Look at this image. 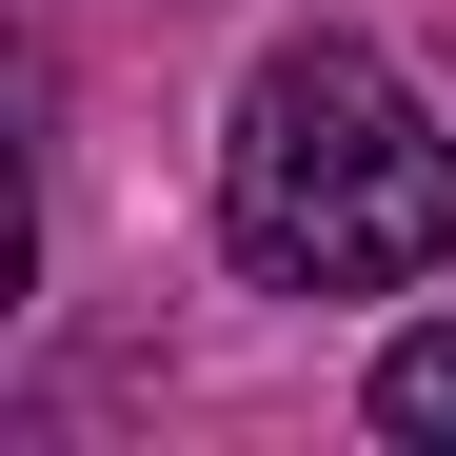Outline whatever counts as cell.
<instances>
[{"label": "cell", "mask_w": 456, "mask_h": 456, "mask_svg": "<svg viewBox=\"0 0 456 456\" xmlns=\"http://www.w3.org/2000/svg\"><path fill=\"white\" fill-rule=\"evenodd\" d=\"M218 239L278 297H397L456 258V139L397 100L377 40H278L218 139Z\"/></svg>", "instance_id": "cell-1"}, {"label": "cell", "mask_w": 456, "mask_h": 456, "mask_svg": "<svg viewBox=\"0 0 456 456\" xmlns=\"http://www.w3.org/2000/svg\"><path fill=\"white\" fill-rule=\"evenodd\" d=\"M377 436H417V456H456V318H417L397 357H377Z\"/></svg>", "instance_id": "cell-2"}]
</instances>
